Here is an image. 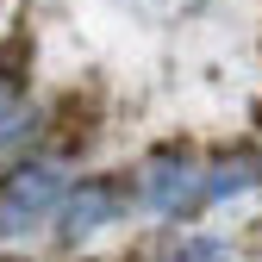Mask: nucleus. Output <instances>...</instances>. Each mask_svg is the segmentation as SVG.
<instances>
[{
  "label": "nucleus",
  "instance_id": "5",
  "mask_svg": "<svg viewBox=\"0 0 262 262\" xmlns=\"http://www.w3.org/2000/svg\"><path fill=\"white\" fill-rule=\"evenodd\" d=\"M169 262H225V244L219 237H181L169 250Z\"/></svg>",
  "mask_w": 262,
  "mask_h": 262
},
{
  "label": "nucleus",
  "instance_id": "3",
  "mask_svg": "<svg viewBox=\"0 0 262 262\" xmlns=\"http://www.w3.org/2000/svg\"><path fill=\"white\" fill-rule=\"evenodd\" d=\"M113 219H125L119 181H81V187L62 193V206H56V244H88L94 231H106Z\"/></svg>",
  "mask_w": 262,
  "mask_h": 262
},
{
  "label": "nucleus",
  "instance_id": "4",
  "mask_svg": "<svg viewBox=\"0 0 262 262\" xmlns=\"http://www.w3.org/2000/svg\"><path fill=\"white\" fill-rule=\"evenodd\" d=\"M25 131H38V113H25V106H13V113H0V162H7L19 144H25Z\"/></svg>",
  "mask_w": 262,
  "mask_h": 262
},
{
  "label": "nucleus",
  "instance_id": "1",
  "mask_svg": "<svg viewBox=\"0 0 262 262\" xmlns=\"http://www.w3.org/2000/svg\"><path fill=\"white\" fill-rule=\"evenodd\" d=\"M62 169L56 162H25V169H13V181L0 187V244H19L31 237L44 219H56L62 206Z\"/></svg>",
  "mask_w": 262,
  "mask_h": 262
},
{
  "label": "nucleus",
  "instance_id": "2",
  "mask_svg": "<svg viewBox=\"0 0 262 262\" xmlns=\"http://www.w3.org/2000/svg\"><path fill=\"white\" fill-rule=\"evenodd\" d=\"M138 200L162 219H187L193 206H200V162H193L187 144H162L144 156L138 169Z\"/></svg>",
  "mask_w": 262,
  "mask_h": 262
}]
</instances>
